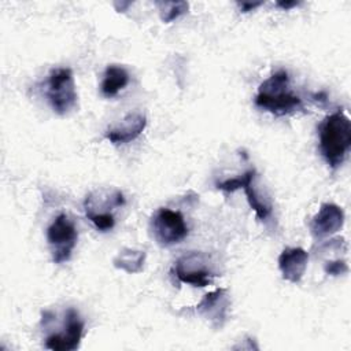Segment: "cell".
<instances>
[{
    "label": "cell",
    "mask_w": 351,
    "mask_h": 351,
    "mask_svg": "<svg viewBox=\"0 0 351 351\" xmlns=\"http://www.w3.org/2000/svg\"><path fill=\"white\" fill-rule=\"evenodd\" d=\"M254 103L258 108L276 117H284L304 110L303 100L291 90L289 74L284 69L274 71L261 82Z\"/></svg>",
    "instance_id": "obj_1"
},
{
    "label": "cell",
    "mask_w": 351,
    "mask_h": 351,
    "mask_svg": "<svg viewBox=\"0 0 351 351\" xmlns=\"http://www.w3.org/2000/svg\"><path fill=\"white\" fill-rule=\"evenodd\" d=\"M318 138L325 162L332 169L340 167L351 147V122L344 111L337 110L324 118L318 126Z\"/></svg>",
    "instance_id": "obj_2"
},
{
    "label": "cell",
    "mask_w": 351,
    "mask_h": 351,
    "mask_svg": "<svg viewBox=\"0 0 351 351\" xmlns=\"http://www.w3.org/2000/svg\"><path fill=\"white\" fill-rule=\"evenodd\" d=\"M125 204V196L119 189L101 188L90 192L84 202L86 218L100 232H108L115 225L112 210Z\"/></svg>",
    "instance_id": "obj_3"
},
{
    "label": "cell",
    "mask_w": 351,
    "mask_h": 351,
    "mask_svg": "<svg viewBox=\"0 0 351 351\" xmlns=\"http://www.w3.org/2000/svg\"><path fill=\"white\" fill-rule=\"evenodd\" d=\"M45 95L53 112L66 115L77 106V90L73 71L69 67L51 70L47 80Z\"/></svg>",
    "instance_id": "obj_4"
},
{
    "label": "cell",
    "mask_w": 351,
    "mask_h": 351,
    "mask_svg": "<svg viewBox=\"0 0 351 351\" xmlns=\"http://www.w3.org/2000/svg\"><path fill=\"white\" fill-rule=\"evenodd\" d=\"M78 233L74 222L66 214H59L47 229V241L52 262L64 263L71 258L75 248Z\"/></svg>",
    "instance_id": "obj_5"
},
{
    "label": "cell",
    "mask_w": 351,
    "mask_h": 351,
    "mask_svg": "<svg viewBox=\"0 0 351 351\" xmlns=\"http://www.w3.org/2000/svg\"><path fill=\"white\" fill-rule=\"evenodd\" d=\"M151 233L160 247H171L188 236V226L180 211L162 207L151 218Z\"/></svg>",
    "instance_id": "obj_6"
},
{
    "label": "cell",
    "mask_w": 351,
    "mask_h": 351,
    "mask_svg": "<svg viewBox=\"0 0 351 351\" xmlns=\"http://www.w3.org/2000/svg\"><path fill=\"white\" fill-rule=\"evenodd\" d=\"M174 271L181 282L192 287H206L217 276L210 255L199 251H191L180 256L176 261Z\"/></svg>",
    "instance_id": "obj_7"
},
{
    "label": "cell",
    "mask_w": 351,
    "mask_h": 351,
    "mask_svg": "<svg viewBox=\"0 0 351 351\" xmlns=\"http://www.w3.org/2000/svg\"><path fill=\"white\" fill-rule=\"evenodd\" d=\"M84 321L80 313L69 307L64 311L63 322L59 330L51 332L44 339V346L52 351H74L80 347L84 335Z\"/></svg>",
    "instance_id": "obj_8"
},
{
    "label": "cell",
    "mask_w": 351,
    "mask_h": 351,
    "mask_svg": "<svg viewBox=\"0 0 351 351\" xmlns=\"http://www.w3.org/2000/svg\"><path fill=\"white\" fill-rule=\"evenodd\" d=\"M230 308V300L228 291L225 288H218L213 292H208L196 306V311L202 315L208 324L219 329L225 325Z\"/></svg>",
    "instance_id": "obj_9"
},
{
    "label": "cell",
    "mask_w": 351,
    "mask_h": 351,
    "mask_svg": "<svg viewBox=\"0 0 351 351\" xmlns=\"http://www.w3.org/2000/svg\"><path fill=\"white\" fill-rule=\"evenodd\" d=\"M147 126V118L143 112H129L118 123L104 132V137L114 145L128 144L136 140Z\"/></svg>",
    "instance_id": "obj_10"
},
{
    "label": "cell",
    "mask_w": 351,
    "mask_h": 351,
    "mask_svg": "<svg viewBox=\"0 0 351 351\" xmlns=\"http://www.w3.org/2000/svg\"><path fill=\"white\" fill-rule=\"evenodd\" d=\"M344 223L343 210L333 203H324L318 213L311 218L310 230L315 239H322L332 236Z\"/></svg>",
    "instance_id": "obj_11"
},
{
    "label": "cell",
    "mask_w": 351,
    "mask_h": 351,
    "mask_svg": "<svg viewBox=\"0 0 351 351\" xmlns=\"http://www.w3.org/2000/svg\"><path fill=\"white\" fill-rule=\"evenodd\" d=\"M308 263V254L300 247H287L278 256V269L284 280L299 282Z\"/></svg>",
    "instance_id": "obj_12"
},
{
    "label": "cell",
    "mask_w": 351,
    "mask_h": 351,
    "mask_svg": "<svg viewBox=\"0 0 351 351\" xmlns=\"http://www.w3.org/2000/svg\"><path fill=\"white\" fill-rule=\"evenodd\" d=\"M255 178H256V170L248 169L247 170V178L243 185V191L245 193L247 202L250 207L255 211L256 218L261 222H266L273 213V204L267 195H263L256 186H255Z\"/></svg>",
    "instance_id": "obj_13"
},
{
    "label": "cell",
    "mask_w": 351,
    "mask_h": 351,
    "mask_svg": "<svg viewBox=\"0 0 351 351\" xmlns=\"http://www.w3.org/2000/svg\"><path fill=\"white\" fill-rule=\"evenodd\" d=\"M129 84V73L125 67L110 64L106 67L100 82V92L104 97H115Z\"/></svg>",
    "instance_id": "obj_14"
},
{
    "label": "cell",
    "mask_w": 351,
    "mask_h": 351,
    "mask_svg": "<svg viewBox=\"0 0 351 351\" xmlns=\"http://www.w3.org/2000/svg\"><path fill=\"white\" fill-rule=\"evenodd\" d=\"M145 262V252L133 248L121 250L117 256L112 259V263L117 269L123 270L129 274H134L143 270Z\"/></svg>",
    "instance_id": "obj_15"
},
{
    "label": "cell",
    "mask_w": 351,
    "mask_h": 351,
    "mask_svg": "<svg viewBox=\"0 0 351 351\" xmlns=\"http://www.w3.org/2000/svg\"><path fill=\"white\" fill-rule=\"evenodd\" d=\"M156 5L159 7L160 19L166 23L173 22L188 11V3L185 1H160Z\"/></svg>",
    "instance_id": "obj_16"
},
{
    "label": "cell",
    "mask_w": 351,
    "mask_h": 351,
    "mask_svg": "<svg viewBox=\"0 0 351 351\" xmlns=\"http://www.w3.org/2000/svg\"><path fill=\"white\" fill-rule=\"evenodd\" d=\"M324 270L326 274H330V276H341L348 271V265L346 261H340V259L329 261L325 263Z\"/></svg>",
    "instance_id": "obj_17"
},
{
    "label": "cell",
    "mask_w": 351,
    "mask_h": 351,
    "mask_svg": "<svg viewBox=\"0 0 351 351\" xmlns=\"http://www.w3.org/2000/svg\"><path fill=\"white\" fill-rule=\"evenodd\" d=\"M262 4V1H256V3H251V1H241V3H237V5L240 7V11L241 12H250L252 10H255L256 7H259Z\"/></svg>",
    "instance_id": "obj_18"
},
{
    "label": "cell",
    "mask_w": 351,
    "mask_h": 351,
    "mask_svg": "<svg viewBox=\"0 0 351 351\" xmlns=\"http://www.w3.org/2000/svg\"><path fill=\"white\" fill-rule=\"evenodd\" d=\"M299 3L298 1H277V5L284 8V10H289L292 7H296Z\"/></svg>",
    "instance_id": "obj_19"
}]
</instances>
